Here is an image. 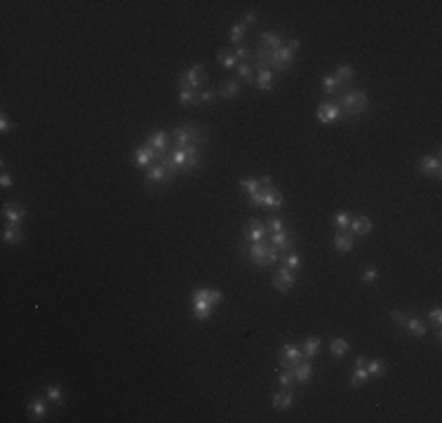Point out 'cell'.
I'll return each instance as SVG.
<instances>
[{"label":"cell","instance_id":"cell-43","mask_svg":"<svg viewBox=\"0 0 442 423\" xmlns=\"http://www.w3.org/2000/svg\"><path fill=\"white\" fill-rule=\"evenodd\" d=\"M377 278H379V270L374 268V266L365 268V273H362V282H365V285H370V282H377Z\"/></svg>","mask_w":442,"mask_h":423},{"label":"cell","instance_id":"cell-12","mask_svg":"<svg viewBox=\"0 0 442 423\" xmlns=\"http://www.w3.org/2000/svg\"><path fill=\"white\" fill-rule=\"evenodd\" d=\"M170 136L172 134H167V132H163V129H158V132H153V134H148V146H151L160 158H165L167 148H170Z\"/></svg>","mask_w":442,"mask_h":423},{"label":"cell","instance_id":"cell-37","mask_svg":"<svg viewBox=\"0 0 442 423\" xmlns=\"http://www.w3.org/2000/svg\"><path fill=\"white\" fill-rule=\"evenodd\" d=\"M334 224H336L339 231H348V226H351V216H348V212H339V214L334 216Z\"/></svg>","mask_w":442,"mask_h":423},{"label":"cell","instance_id":"cell-34","mask_svg":"<svg viewBox=\"0 0 442 423\" xmlns=\"http://www.w3.org/2000/svg\"><path fill=\"white\" fill-rule=\"evenodd\" d=\"M240 188H243L247 195H252V193H256V190L261 188V181L259 179H240Z\"/></svg>","mask_w":442,"mask_h":423},{"label":"cell","instance_id":"cell-39","mask_svg":"<svg viewBox=\"0 0 442 423\" xmlns=\"http://www.w3.org/2000/svg\"><path fill=\"white\" fill-rule=\"evenodd\" d=\"M47 400H52V402H55V405H62L63 402V395H62V388L59 386H50L47 388Z\"/></svg>","mask_w":442,"mask_h":423},{"label":"cell","instance_id":"cell-32","mask_svg":"<svg viewBox=\"0 0 442 423\" xmlns=\"http://www.w3.org/2000/svg\"><path fill=\"white\" fill-rule=\"evenodd\" d=\"M353 75H355V71H353L351 66H346V63H341L339 68H336V73H334V78L339 82H348V80H353Z\"/></svg>","mask_w":442,"mask_h":423},{"label":"cell","instance_id":"cell-9","mask_svg":"<svg viewBox=\"0 0 442 423\" xmlns=\"http://www.w3.org/2000/svg\"><path fill=\"white\" fill-rule=\"evenodd\" d=\"M419 172L426 174V177H435V179H440V174H442L440 155H424V158L419 160Z\"/></svg>","mask_w":442,"mask_h":423},{"label":"cell","instance_id":"cell-49","mask_svg":"<svg viewBox=\"0 0 442 423\" xmlns=\"http://www.w3.org/2000/svg\"><path fill=\"white\" fill-rule=\"evenodd\" d=\"M390 320H395L397 324H402L407 317H405V313H402V310H390Z\"/></svg>","mask_w":442,"mask_h":423},{"label":"cell","instance_id":"cell-8","mask_svg":"<svg viewBox=\"0 0 442 423\" xmlns=\"http://www.w3.org/2000/svg\"><path fill=\"white\" fill-rule=\"evenodd\" d=\"M299 360H304V353L299 351V348H294L292 343H285V346H282V351H280V355H278V364H280V367H282V369H292Z\"/></svg>","mask_w":442,"mask_h":423},{"label":"cell","instance_id":"cell-22","mask_svg":"<svg viewBox=\"0 0 442 423\" xmlns=\"http://www.w3.org/2000/svg\"><path fill=\"white\" fill-rule=\"evenodd\" d=\"M348 231H353V235H367L372 231V221L367 219V216H355V219H351V226H348Z\"/></svg>","mask_w":442,"mask_h":423},{"label":"cell","instance_id":"cell-26","mask_svg":"<svg viewBox=\"0 0 442 423\" xmlns=\"http://www.w3.org/2000/svg\"><path fill=\"white\" fill-rule=\"evenodd\" d=\"M256 87L261 92H271L273 90V71H259V75H256Z\"/></svg>","mask_w":442,"mask_h":423},{"label":"cell","instance_id":"cell-31","mask_svg":"<svg viewBox=\"0 0 442 423\" xmlns=\"http://www.w3.org/2000/svg\"><path fill=\"white\" fill-rule=\"evenodd\" d=\"M179 104L181 106H193V104H198V92L195 90H181L179 92Z\"/></svg>","mask_w":442,"mask_h":423},{"label":"cell","instance_id":"cell-27","mask_svg":"<svg viewBox=\"0 0 442 423\" xmlns=\"http://www.w3.org/2000/svg\"><path fill=\"white\" fill-rule=\"evenodd\" d=\"M370 381V374L365 367H355V371L351 374V388H360L362 383H367Z\"/></svg>","mask_w":442,"mask_h":423},{"label":"cell","instance_id":"cell-25","mask_svg":"<svg viewBox=\"0 0 442 423\" xmlns=\"http://www.w3.org/2000/svg\"><path fill=\"white\" fill-rule=\"evenodd\" d=\"M28 414L33 416V421H40L45 416V400L43 397H31L28 402Z\"/></svg>","mask_w":442,"mask_h":423},{"label":"cell","instance_id":"cell-2","mask_svg":"<svg viewBox=\"0 0 442 423\" xmlns=\"http://www.w3.org/2000/svg\"><path fill=\"white\" fill-rule=\"evenodd\" d=\"M240 249L247 254V259H250L254 266H273L280 256L278 249H275L271 242H266V240H261V242H252L250 247H240Z\"/></svg>","mask_w":442,"mask_h":423},{"label":"cell","instance_id":"cell-19","mask_svg":"<svg viewBox=\"0 0 442 423\" xmlns=\"http://www.w3.org/2000/svg\"><path fill=\"white\" fill-rule=\"evenodd\" d=\"M21 238H24V231H21V226L19 224H7L5 228H2V242L19 244L21 242Z\"/></svg>","mask_w":442,"mask_h":423},{"label":"cell","instance_id":"cell-46","mask_svg":"<svg viewBox=\"0 0 442 423\" xmlns=\"http://www.w3.org/2000/svg\"><path fill=\"white\" fill-rule=\"evenodd\" d=\"M212 101H214V92H212V90L198 92V104H200V106H202V104L207 106V104H212Z\"/></svg>","mask_w":442,"mask_h":423},{"label":"cell","instance_id":"cell-23","mask_svg":"<svg viewBox=\"0 0 442 423\" xmlns=\"http://www.w3.org/2000/svg\"><path fill=\"white\" fill-rule=\"evenodd\" d=\"M294 402V395H292V390L285 388L282 393H275L273 395V409H289Z\"/></svg>","mask_w":442,"mask_h":423},{"label":"cell","instance_id":"cell-16","mask_svg":"<svg viewBox=\"0 0 442 423\" xmlns=\"http://www.w3.org/2000/svg\"><path fill=\"white\" fill-rule=\"evenodd\" d=\"M245 235H247V240H252V242H261V240H266V224H261L259 219L247 221Z\"/></svg>","mask_w":442,"mask_h":423},{"label":"cell","instance_id":"cell-4","mask_svg":"<svg viewBox=\"0 0 442 423\" xmlns=\"http://www.w3.org/2000/svg\"><path fill=\"white\" fill-rule=\"evenodd\" d=\"M367 94L365 92H348V94H343L341 99H339V111H341V118H355L365 113V108H367Z\"/></svg>","mask_w":442,"mask_h":423},{"label":"cell","instance_id":"cell-51","mask_svg":"<svg viewBox=\"0 0 442 423\" xmlns=\"http://www.w3.org/2000/svg\"><path fill=\"white\" fill-rule=\"evenodd\" d=\"M254 21H256V12H247V14H245V26H247V24H254Z\"/></svg>","mask_w":442,"mask_h":423},{"label":"cell","instance_id":"cell-14","mask_svg":"<svg viewBox=\"0 0 442 423\" xmlns=\"http://www.w3.org/2000/svg\"><path fill=\"white\" fill-rule=\"evenodd\" d=\"M163 158L155 153L151 146H139L134 151V165L136 167H146V165H153V162H160Z\"/></svg>","mask_w":442,"mask_h":423},{"label":"cell","instance_id":"cell-13","mask_svg":"<svg viewBox=\"0 0 442 423\" xmlns=\"http://www.w3.org/2000/svg\"><path fill=\"white\" fill-rule=\"evenodd\" d=\"M2 216L7 224H21V219L26 216V207L21 202H5L2 205Z\"/></svg>","mask_w":442,"mask_h":423},{"label":"cell","instance_id":"cell-50","mask_svg":"<svg viewBox=\"0 0 442 423\" xmlns=\"http://www.w3.org/2000/svg\"><path fill=\"white\" fill-rule=\"evenodd\" d=\"M0 186H2V188H9V186H12V177H9L5 170H2V177H0Z\"/></svg>","mask_w":442,"mask_h":423},{"label":"cell","instance_id":"cell-29","mask_svg":"<svg viewBox=\"0 0 442 423\" xmlns=\"http://www.w3.org/2000/svg\"><path fill=\"white\" fill-rule=\"evenodd\" d=\"M365 369H367V374H370L372 378L374 376H381L383 371H386V362L383 360H367V364H365Z\"/></svg>","mask_w":442,"mask_h":423},{"label":"cell","instance_id":"cell-21","mask_svg":"<svg viewBox=\"0 0 442 423\" xmlns=\"http://www.w3.org/2000/svg\"><path fill=\"white\" fill-rule=\"evenodd\" d=\"M402 327H405L407 332L412 334V336H416V339H424L426 332H428V327H426L419 317H407L405 322H402Z\"/></svg>","mask_w":442,"mask_h":423},{"label":"cell","instance_id":"cell-11","mask_svg":"<svg viewBox=\"0 0 442 423\" xmlns=\"http://www.w3.org/2000/svg\"><path fill=\"white\" fill-rule=\"evenodd\" d=\"M294 280H297V273L285 266V268H280L278 273L273 275V287L278 289V292H289V289L294 287Z\"/></svg>","mask_w":442,"mask_h":423},{"label":"cell","instance_id":"cell-10","mask_svg":"<svg viewBox=\"0 0 442 423\" xmlns=\"http://www.w3.org/2000/svg\"><path fill=\"white\" fill-rule=\"evenodd\" d=\"M170 179H172V174L165 170L160 162H158V165H155V167H151V170H148V174H146V186H148V188H158V186H165V183H167Z\"/></svg>","mask_w":442,"mask_h":423},{"label":"cell","instance_id":"cell-52","mask_svg":"<svg viewBox=\"0 0 442 423\" xmlns=\"http://www.w3.org/2000/svg\"><path fill=\"white\" fill-rule=\"evenodd\" d=\"M365 364H367V358H365V355H358V358H355V367H365Z\"/></svg>","mask_w":442,"mask_h":423},{"label":"cell","instance_id":"cell-41","mask_svg":"<svg viewBox=\"0 0 442 423\" xmlns=\"http://www.w3.org/2000/svg\"><path fill=\"white\" fill-rule=\"evenodd\" d=\"M238 78L243 82H252V66L250 63H240L238 66Z\"/></svg>","mask_w":442,"mask_h":423},{"label":"cell","instance_id":"cell-30","mask_svg":"<svg viewBox=\"0 0 442 423\" xmlns=\"http://www.w3.org/2000/svg\"><path fill=\"white\" fill-rule=\"evenodd\" d=\"M238 90H240V85L235 80H226L224 87L219 90V94H221V99H233L235 94H238Z\"/></svg>","mask_w":442,"mask_h":423},{"label":"cell","instance_id":"cell-18","mask_svg":"<svg viewBox=\"0 0 442 423\" xmlns=\"http://www.w3.org/2000/svg\"><path fill=\"white\" fill-rule=\"evenodd\" d=\"M353 242H355V235L351 231H339V233L334 235V249H339V252H351L353 249Z\"/></svg>","mask_w":442,"mask_h":423},{"label":"cell","instance_id":"cell-28","mask_svg":"<svg viewBox=\"0 0 442 423\" xmlns=\"http://www.w3.org/2000/svg\"><path fill=\"white\" fill-rule=\"evenodd\" d=\"M261 47H268V50H278V47H282V36H278V33H261Z\"/></svg>","mask_w":442,"mask_h":423},{"label":"cell","instance_id":"cell-3","mask_svg":"<svg viewBox=\"0 0 442 423\" xmlns=\"http://www.w3.org/2000/svg\"><path fill=\"white\" fill-rule=\"evenodd\" d=\"M247 202L252 205V207H268V209H280L285 205V198H282V193H280L275 186H261V188L252 193V195H247Z\"/></svg>","mask_w":442,"mask_h":423},{"label":"cell","instance_id":"cell-38","mask_svg":"<svg viewBox=\"0 0 442 423\" xmlns=\"http://www.w3.org/2000/svg\"><path fill=\"white\" fill-rule=\"evenodd\" d=\"M278 383H280L282 388H289V390H292V386L297 383V381H294V376H292V369H282V374L278 376Z\"/></svg>","mask_w":442,"mask_h":423},{"label":"cell","instance_id":"cell-17","mask_svg":"<svg viewBox=\"0 0 442 423\" xmlns=\"http://www.w3.org/2000/svg\"><path fill=\"white\" fill-rule=\"evenodd\" d=\"M292 376H294L297 383H308L311 376H313V364H311V360H299L297 364L292 367Z\"/></svg>","mask_w":442,"mask_h":423},{"label":"cell","instance_id":"cell-35","mask_svg":"<svg viewBox=\"0 0 442 423\" xmlns=\"http://www.w3.org/2000/svg\"><path fill=\"white\" fill-rule=\"evenodd\" d=\"M339 85H341V82L336 80L334 75H325V78H322V90H325L327 97H329V94H334V92L339 90Z\"/></svg>","mask_w":442,"mask_h":423},{"label":"cell","instance_id":"cell-40","mask_svg":"<svg viewBox=\"0 0 442 423\" xmlns=\"http://www.w3.org/2000/svg\"><path fill=\"white\" fill-rule=\"evenodd\" d=\"M243 38H245V24L238 21V24H233V28H231V43H240Z\"/></svg>","mask_w":442,"mask_h":423},{"label":"cell","instance_id":"cell-5","mask_svg":"<svg viewBox=\"0 0 442 423\" xmlns=\"http://www.w3.org/2000/svg\"><path fill=\"white\" fill-rule=\"evenodd\" d=\"M172 139H174V146H177V148L198 146L200 141H205V129L198 125H184V127H177V129L172 132Z\"/></svg>","mask_w":442,"mask_h":423},{"label":"cell","instance_id":"cell-24","mask_svg":"<svg viewBox=\"0 0 442 423\" xmlns=\"http://www.w3.org/2000/svg\"><path fill=\"white\" fill-rule=\"evenodd\" d=\"M320 336H308L306 341H304V360H313L317 355V351H320Z\"/></svg>","mask_w":442,"mask_h":423},{"label":"cell","instance_id":"cell-45","mask_svg":"<svg viewBox=\"0 0 442 423\" xmlns=\"http://www.w3.org/2000/svg\"><path fill=\"white\" fill-rule=\"evenodd\" d=\"M266 228H271L273 233H280V231H285V221H282L280 216H273L271 221L266 224Z\"/></svg>","mask_w":442,"mask_h":423},{"label":"cell","instance_id":"cell-6","mask_svg":"<svg viewBox=\"0 0 442 423\" xmlns=\"http://www.w3.org/2000/svg\"><path fill=\"white\" fill-rule=\"evenodd\" d=\"M301 47V40H289L287 45L278 47V50H271V68H278V71H285L292 66V59H294V52Z\"/></svg>","mask_w":442,"mask_h":423},{"label":"cell","instance_id":"cell-42","mask_svg":"<svg viewBox=\"0 0 442 423\" xmlns=\"http://www.w3.org/2000/svg\"><path fill=\"white\" fill-rule=\"evenodd\" d=\"M14 129H17V125H12V122H9L7 113H0V132H2V134H7V132H14Z\"/></svg>","mask_w":442,"mask_h":423},{"label":"cell","instance_id":"cell-15","mask_svg":"<svg viewBox=\"0 0 442 423\" xmlns=\"http://www.w3.org/2000/svg\"><path fill=\"white\" fill-rule=\"evenodd\" d=\"M317 120H320L322 125L336 122V120H341V111H339L336 104H320V108H317Z\"/></svg>","mask_w":442,"mask_h":423},{"label":"cell","instance_id":"cell-7","mask_svg":"<svg viewBox=\"0 0 442 423\" xmlns=\"http://www.w3.org/2000/svg\"><path fill=\"white\" fill-rule=\"evenodd\" d=\"M205 78H207V71L202 66H190L179 75V87L181 90H198L205 85Z\"/></svg>","mask_w":442,"mask_h":423},{"label":"cell","instance_id":"cell-33","mask_svg":"<svg viewBox=\"0 0 442 423\" xmlns=\"http://www.w3.org/2000/svg\"><path fill=\"white\" fill-rule=\"evenodd\" d=\"M329 348H332V355H334V358H341V355H346V351H348V341L339 336V339H334V341H332V346H329Z\"/></svg>","mask_w":442,"mask_h":423},{"label":"cell","instance_id":"cell-47","mask_svg":"<svg viewBox=\"0 0 442 423\" xmlns=\"http://www.w3.org/2000/svg\"><path fill=\"white\" fill-rule=\"evenodd\" d=\"M233 54H235V59H238V61H245V59H250V57H252V52H250V50H245V47H238Z\"/></svg>","mask_w":442,"mask_h":423},{"label":"cell","instance_id":"cell-36","mask_svg":"<svg viewBox=\"0 0 442 423\" xmlns=\"http://www.w3.org/2000/svg\"><path fill=\"white\" fill-rule=\"evenodd\" d=\"M217 59H219L221 63H224L226 68H233L235 61H238V59H235V54H233V52H228V50H219Z\"/></svg>","mask_w":442,"mask_h":423},{"label":"cell","instance_id":"cell-44","mask_svg":"<svg viewBox=\"0 0 442 423\" xmlns=\"http://www.w3.org/2000/svg\"><path fill=\"white\" fill-rule=\"evenodd\" d=\"M285 266H287L289 270H299L301 268V256H299V254H289L287 259H285Z\"/></svg>","mask_w":442,"mask_h":423},{"label":"cell","instance_id":"cell-1","mask_svg":"<svg viewBox=\"0 0 442 423\" xmlns=\"http://www.w3.org/2000/svg\"><path fill=\"white\" fill-rule=\"evenodd\" d=\"M224 299V294L219 289H209V287H200L190 292V306H193V315L198 317L200 322H207L209 315H212V308L217 306L219 301Z\"/></svg>","mask_w":442,"mask_h":423},{"label":"cell","instance_id":"cell-48","mask_svg":"<svg viewBox=\"0 0 442 423\" xmlns=\"http://www.w3.org/2000/svg\"><path fill=\"white\" fill-rule=\"evenodd\" d=\"M428 317H431L435 324H442V310H440V308H433V310L428 313Z\"/></svg>","mask_w":442,"mask_h":423},{"label":"cell","instance_id":"cell-20","mask_svg":"<svg viewBox=\"0 0 442 423\" xmlns=\"http://www.w3.org/2000/svg\"><path fill=\"white\" fill-rule=\"evenodd\" d=\"M271 244L278 249L280 254L294 247V244H292V238H289V233H287V228H285V231H280V233H273L271 235Z\"/></svg>","mask_w":442,"mask_h":423}]
</instances>
